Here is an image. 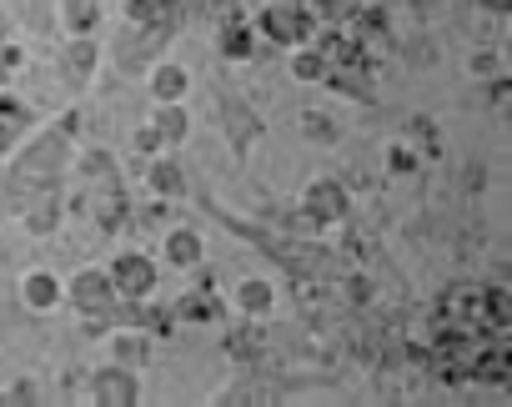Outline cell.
Returning <instances> with one entry per match:
<instances>
[{
    "instance_id": "26",
    "label": "cell",
    "mask_w": 512,
    "mask_h": 407,
    "mask_svg": "<svg viewBox=\"0 0 512 407\" xmlns=\"http://www.w3.org/2000/svg\"><path fill=\"white\" fill-rule=\"evenodd\" d=\"M402 141L417 146L422 161H437V156H442V131H437L427 116H407V121H402Z\"/></svg>"
},
{
    "instance_id": "19",
    "label": "cell",
    "mask_w": 512,
    "mask_h": 407,
    "mask_svg": "<svg viewBox=\"0 0 512 407\" xmlns=\"http://www.w3.org/2000/svg\"><path fill=\"white\" fill-rule=\"evenodd\" d=\"M146 186H151V196H161V201H181V196L191 191V181H186V171H181V161H176L171 151L146 156Z\"/></svg>"
},
{
    "instance_id": "32",
    "label": "cell",
    "mask_w": 512,
    "mask_h": 407,
    "mask_svg": "<svg viewBox=\"0 0 512 407\" xmlns=\"http://www.w3.org/2000/svg\"><path fill=\"white\" fill-rule=\"evenodd\" d=\"M136 151H141V156H156V151H166V146H161V136L151 131V121L136 131Z\"/></svg>"
},
{
    "instance_id": "1",
    "label": "cell",
    "mask_w": 512,
    "mask_h": 407,
    "mask_svg": "<svg viewBox=\"0 0 512 407\" xmlns=\"http://www.w3.org/2000/svg\"><path fill=\"white\" fill-rule=\"evenodd\" d=\"M76 131H81V111H66L51 126H31V136L6 156L11 161V171H6V201H11L16 212L26 207L31 196L66 186L71 161H76Z\"/></svg>"
},
{
    "instance_id": "6",
    "label": "cell",
    "mask_w": 512,
    "mask_h": 407,
    "mask_svg": "<svg viewBox=\"0 0 512 407\" xmlns=\"http://www.w3.org/2000/svg\"><path fill=\"white\" fill-rule=\"evenodd\" d=\"M106 277H111V287H116L121 302H146V297H156V287H161L156 257H151V252H136V247L116 252L111 267H106Z\"/></svg>"
},
{
    "instance_id": "9",
    "label": "cell",
    "mask_w": 512,
    "mask_h": 407,
    "mask_svg": "<svg viewBox=\"0 0 512 407\" xmlns=\"http://www.w3.org/2000/svg\"><path fill=\"white\" fill-rule=\"evenodd\" d=\"M56 71H61V86H66L71 96H81V91L96 81V71H101V41H96V36H66Z\"/></svg>"
},
{
    "instance_id": "2",
    "label": "cell",
    "mask_w": 512,
    "mask_h": 407,
    "mask_svg": "<svg viewBox=\"0 0 512 407\" xmlns=\"http://www.w3.org/2000/svg\"><path fill=\"white\" fill-rule=\"evenodd\" d=\"M181 26H186V16H156V21H146V26H121V36L111 41V61H116V71H126V76H146L151 61H161V56L171 51V41H176Z\"/></svg>"
},
{
    "instance_id": "15",
    "label": "cell",
    "mask_w": 512,
    "mask_h": 407,
    "mask_svg": "<svg viewBox=\"0 0 512 407\" xmlns=\"http://www.w3.org/2000/svg\"><path fill=\"white\" fill-rule=\"evenodd\" d=\"M31 126H36V111H31L21 96H11L6 86H0V161H6V156L31 136Z\"/></svg>"
},
{
    "instance_id": "27",
    "label": "cell",
    "mask_w": 512,
    "mask_h": 407,
    "mask_svg": "<svg viewBox=\"0 0 512 407\" xmlns=\"http://www.w3.org/2000/svg\"><path fill=\"white\" fill-rule=\"evenodd\" d=\"M467 76L482 86V81H492V76H507V61H502V46H477V51H467Z\"/></svg>"
},
{
    "instance_id": "7",
    "label": "cell",
    "mask_w": 512,
    "mask_h": 407,
    "mask_svg": "<svg viewBox=\"0 0 512 407\" xmlns=\"http://www.w3.org/2000/svg\"><path fill=\"white\" fill-rule=\"evenodd\" d=\"M61 302H71V312H81L91 322L116 307V287H111L106 267H76L71 282H61Z\"/></svg>"
},
{
    "instance_id": "28",
    "label": "cell",
    "mask_w": 512,
    "mask_h": 407,
    "mask_svg": "<svg viewBox=\"0 0 512 407\" xmlns=\"http://www.w3.org/2000/svg\"><path fill=\"white\" fill-rule=\"evenodd\" d=\"M422 166H427V161H422V151H417V146H407L402 136L387 146V171H392V176H417Z\"/></svg>"
},
{
    "instance_id": "8",
    "label": "cell",
    "mask_w": 512,
    "mask_h": 407,
    "mask_svg": "<svg viewBox=\"0 0 512 407\" xmlns=\"http://www.w3.org/2000/svg\"><path fill=\"white\" fill-rule=\"evenodd\" d=\"M86 397H91L96 407H136V402L146 397V387H141V372H136V367L106 362V367H96V372H91Z\"/></svg>"
},
{
    "instance_id": "3",
    "label": "cell",
    "mask_w": 512,
    "mask_h": 407,
    "mask_svg": "<svg viewBox=\"0 0 512 407\" xmlns=\"http://www.w3.org/2000/svg\"><path fill=\"white\" fill-rule=\"evenodd\" d=\"M256 41L272 46V51H292V46H307L317 36V16L302 6V0H267L256 6V16H246Z\"/></svg>"
},
{
    "instance_id": "18",
    "label": "cell",
    "mask_w": 512,
    "mask_h": 407,
    "mask_svg": "<svg viewBox=\"0 0 512 407\" xmlns=\"http://www.w3.org/2000/svg\"><path fill=\"white\" fill-rule=\"evenodd\" d=\"M146 91H151V101L156 106H166V101H186L191 96V71L181 66V61H151V71H146Z\"/></svg>"
},
{
    "instance_id": "5",
    "label": "cell",
    "mask_w": 512,
    "mask_h": 407,
    "mask_svg": "<svg viewBox=\"0 0 512 407\" xmlns=\"http://www.w3.org/2000/svg\"><path fill=\"white\" fill-rule=\"evenodd\" d=\"M216 121H221V131H226V141H231V156H236V161H246V156H251V146L267 136V121L246 106V96H236V91H226V86L216 91Z\"/></svg>"
},
{
    "instance_id": "25",
    "label": "cell",
    "mask_w": 512,
    "mask_h": 407,
    "mask_svg": "<svg viewBox=\"0 0 512 407\" xmlns=\"http://www.w3.org/2000/svg\"><path fill=\"white\" fill-rule=\"evenodd\" d=\"M327 71H332V61H327L312 41H307V46H292V76H297L302 86H322Z\"/></svg>"
},
{
    "instance_id": "20",
    "label": "cell",
    "mask_w": 512,
    "mask_h": 407,
    "mask_svg": "<svg viewBox=\"0 0 512 407\" xmlns=\"http://www.w3.org/2000/svg\"><path fill=\"white\" fill-rule=\"evenodd\" d=\"M151 131L161 136L166 151H181V146L191 141V111H186V101H166V106H156V111H151Z\"/></svg>"
},
{
    "instance_id": "30",
    "label": "cell",
    "mask_w": 512,
    "mask_h": 407,
    "mask_svg": "<svg viewBox=\"0 0 512 407\" xmlns=\"http://www.w3.org/2000/svg\"><path fill=\"white\" fill-rule=\"evenodd\" d=\"M6 397H11V407H31V402H41V387L31 377H21V382L6 387Z\"/></svg>"
},
{
    "instance_id": "10",
    "label": "cell",
    "mask_w": 512,
    "mask_h": 407,
    "mask_svg": "<svg viewBox=\"0 0 512 407\" xmlns=\"http://www.w3.org/2000/svg\"><path fill=\"white\" fill-rule=\"evenodd\" d=\"M432 317H442V322H457V327H472V332H477V317H482V282H472V277L447 282V287L437 292V302H432Z\"/></svg>"
},
{
    "instance_id": "4",
    "label": "cell",
    "mask_w": 512,
    "mask_h": 407,
    "mask_svg": "<svg viewBox=\"0 0 512 407\" xmlns=\"http://www.w3.org/2000/svg\"><path fill=\"white\" fill-rule=\"evenodd\" d=\"M302 217L317 227V232H332V227H347L352 222V191L342 176H312L302 186Z\"/></svg>"
},
{
    "instance_id": "29",
    "label": "cell",
    "mask_w": 512,
    "mask_h": 407,
    "mask_svg": "<svg viewBox=\"0 0 512 407\" xmlns=\"http://www.w3.org/2000/svg\"><path fill=\"white\" fill-rule=\"evenodd\" d=\"M161 11H156V0H121V21L126 26H146V21H156Z\"/></svg>"
},
{
    "instance_id": "34",
    "label": "cell",
    "mask_w": 512,
    "mask_h": 407,
    "mask_svg": "<svg viewBox=\"0 0 512 407\" xmlns=\"http://www.w3.org/2000/svg\"><path fill=\"white\" fill-rule=\"evenodd\" d=\"M241 6H267V0H241Z\"/></svg>"
},
{
    "instance_id": "12",
    "label": "cell",
    "mask_w": 512,
    "mask_h": 407,
    "mask_svg": "<svg viewBox=\"0 0 512 407\" xmlns=\"http://www.w3.org/2000/svg\"><path fill=\"white\" fill-rule=\"evenodd\" d=\"M66 212H71L66 186H56V191H41V196H31V201H26V207H21L16 217H21V227H26L31 237H56V232H61V222H66Z\"/></svg>"
},
{
    "instance_id": "23",
    "label": "cell",
    "mask_w": 512,
    "mask_h": 407,
    "mask_svg": "<svg viewBox=\"0 0 512 407\" xmlns=\"http://www.w3.org/2000/svg\"><path fill=\"white\" fill-rule=\"evenodd\" d=\"M106 21V0H61V31L66 36H96Z\"/></svg>"
},
{
    "instance_id": "11",
    "label": "cell",
    "mask_w": 512,
    "mask_h": 407,
    "mask_svg": "<svg viewBox=\"0 0 512 407\" xmlns=\"http://www.w3.org/2000/svg\"><path fill=\"white\" fill-rule=\"evenodd\" d=\"M201 272V267H196ZM176 312V322H191V327H211V322H221L226 317V297L216 292V282H211V272H201V282L171 307Z\"/></svg>"
},
{
    "instance_id": "13",
    "label": "cell",
    "mask_w": 512,
    "mask_h": 407,
    "mask_svg": "<svg viewBox=\"0 0 512 407\" xmlns=\"http://www.w3.org/2000/svg\"><path fill=\"white\" fill-rule=\"evenodd\" d=\"M221 352H226L231 362H241V367H262V362H267V352H272V337H267V327H262V322L236 317V327L221 337Z\"/></svg>"
},
{
    "instance_id": "16",
    "label": "cell",
    "mask_w": 512,
    "mask_h": 407,
    "mask_svg": "<svg viewBox=\"0 0 512 407\" xmlns=\"http://www.w3.org/2000/svg\"><path fill=\"white\" fill-rule=\"evenodd\" d=\"M216 51H221V61L246 66V61L262 56V41H256V31H251V21H246V16H231V21H221V26H216Z\"/></svg>"
},
{
    "instance_id": "14",
    "label": "cell",
    "mask_w": 512,
    "mask_h": 407,
    "mask_svg": "<svg viewBox=\"0 0 512 407\" xmlns=\"http://www.w3.org/2000/svg\"><path fill=\"white\" fill-rule=\"evenodd\" d=\"M226 307H231L236 317H251V322H267V317L277 312V287H272V277H241V282L231 287Z\"/></svg>"
},
{
    "instance_id": "24",
    "label": "cell",
    "mask_w": 512,
    "mask_h": 407,
    "mask_svg": "<svg viewBox=\"0 0 512 407\" xmlns=\"http://www.w3.org/2000/svg\"><path fill=\"white\" fill-rule=\"evenodd\" d=\"M297 131H302V141H312V146H337V141H342L337 116H332V111H312V106L297 116Z\"/></svg>"
},
{
    "instance_id": "22",
    "label": "cell",
    "mask_w": 512,
    "mask_h": 407,
    "mask_svg": "<svg viewBox=\"0 0 512 407\" xmlns=\"http://www.w3.org/2000/svg\"><path fill=\"white\" fill-rule=\"evenodd\" d=\"M151 347H156V337L151 332H141V327H116L111 332V362H121V367H151Z\"/></svg>"
},
{
    "instance_id": "31",
    "label": "cell",
    "mask_w": 512,
    "mask_h": 407,
    "mask_svg": "<svg viewBox=\"0 0 512 407\" xmlns=\"http://www.w3.org/2000/svg\"><path fill=\"white\" fill-rule=\"evenodd\" d=\"M196 6H201L216 26H221V21H231V16H241V0H196Z\"/></svg>"
},
{
    "instance_id": "17",
    "label": "cell",
    "mask_w": 512,
    "mask_h": 407,
    "mask_svg": "<svg viewBox=\"0 0 512 407\" xmlns=\"http://www.w3.org/2000/svg\"><path fill=\"white\" fill-rule=\"evenodd\" d=\"M161 257H166V267H176V272H196V267L206 262V237L181 222V227H171V232L161 237Z\"/></svg>"
},
{
    "instance_id": "21",
    "label": "cell",
    "mask_w": 512,
    "mask_h": 407,
    "mask_svg": "<svg viewBox=\"0 0 512 407\" xmlns=\"http://www.w3.org/2000/svg\"><path fill=\"white\" fill-rule=\"evenodd\" d=\"M21 302H26L31 312H56V307H66V302H61V277H56L51 267H31V272L21 277Z\"/></svg>"
},
{
    "instance_id": "33",
    "label": "cell",
    "mask_w": 512,
    "mask_h": 407,
    "mask_svg": "<svg viewBox=\"0 0 512 407\" xmlns=\"http://www.w3.org/2000/svg\"><path fill=\"white\" fill-rule=\"evenodd\" d=\"M0 407H11V397H6V387H0Z\"/></svg>"
}]
</instances>
